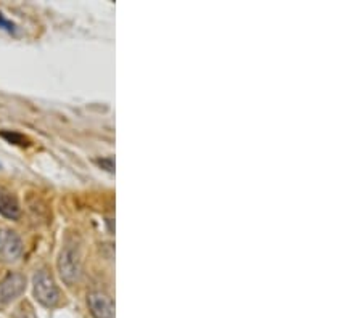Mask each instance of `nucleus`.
I'll return each mask as SVG.
<instances>
[{"instance_id":"nucleus-1","label":"nucleus","mask_w":362,"mask_h":318,"mask_svg":"<svg viewBox=\"0 0 362 318\" xmlns=\"http://www.w3.org/2000/svg\"><path fill=\"white\" fill-rule=\"evenodd\" d=\"M34 296L45 307H55L60 302V289L45 270L34 275Z\"/></svg>"},{"instance_id":"nucleus-2","label":"nucleus","mask_w":362,"mask_h":318,"mask_svg":"<svg viewBox=\"0 0 362 318\" xmlns=\"http://www.w3.org/2000/svg\"><path fill=\"white\" fill-rule=\"evenodd\" d=\"M58 271H60L62 280L66 285H74L81 276V259L78 250L73 246H65L58 259Z\"/></svg>"},{"instance_id":"nucleus-3","label":"nucleus","mask_w":362,"mask_h":318,"mask_svg":"<svg viewBox=\"0 0 362 318\" xmlns=\"http://www.w3.org/2000/svg\"><path fill=\"white\" fill-rule=\"evenodd\" d=\"M23 254V241L15 231L0 230V259L13 262Z\"/></svg>"},{"instance_id":"nucleus-4","label":"nucleus","mask_w":362,"mask_h":318,"mask_svg":"<svg viewBox=\"0 0 362 318\" xmlns=\"http://www.w3.org/2000/svg\"><path fill=\"white\" fill-rule=\"evenodd\" d=\"M26 289V279L20 274H11L0 283V302L8 304L20 298Z\"/></svg>"},{"instance_id":"nucleus-5","label":"nucleus","mask_w":362,"mask_h":318,"mask_svg":"<svg viewBox=\"0 0 362 318\" xmlns=\"http://www.w3.org/2000/svg\"><path fill=\"white\" fill-rule=\"evenodd\" d=\"M87 304L93 318H115V304L107 294L93 291L87 296Z\"/></svg>"},{"instance_id":"nucleus-6","label":"nucleus","mask_w":362,"mask_h":318,"mask_svg":"<svg viewBox=\"0 0 362 318\" xmlns=\"http://www.w3.org/2000/svg\"><path fill=\"white\" fill-rule=\"evenodd\" d=\"M0 214L8 221H18L20 219V202L10 190L0 187Z\"/></svg>"},{"instance_id":"nucleus-7","label":"nucleus","mask_w":362,"mask_h":318,"mask_svg":"<svg viewBox=\"0 0 362 318\" xmlns=\"http://www.w3.org/2000/svg\"><path fill=\"white\" fill-rule=\"evenodd\" d=\"M15 318H36V315H34V310L31 305L25 302V304H21L18 309H16Z\"/></svg>"},{"instance_id":"nucleus-8","label":"nucleus","mask_w":362,"mask_h":318,"mask_svg":"<svg viewBox=\"0 0 362 318\" xmlns=\"http://www.w3.org/2000/svg\"><path fill=\"white\" fill-rule=\"evenodd\" d=\"M0 26H2L4 29H7V31H10V32L15 31V25H13V23L4 20L2 15H0Z\"/></svg>"}]
</instances>
